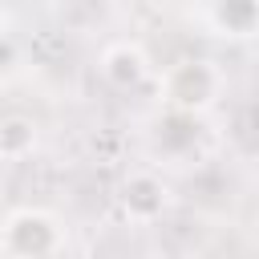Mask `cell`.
Returning <instances> with one entry per match:
<instances>
[{"instance_id": "6da1fadb", "label": "cell", "mask_w": 259, "mask_h": 259, "mask_svg": "<svg viewBox=\"0 0 259 259\" xmlns=\"http://www.w3.org/2000/svg\"><path fill=\"white\" fill-rule=\"evenodd\" d=\"M223 89H227V77L210 57H182L162 73V101L178 117H198L214 109Z\"/></svg>"}, {"instance_id": "7a4b0ae2", "label": "cell", "mask_w": 259, "mask_h": 259, "mask_svg": "<svg viewBox=\"0 0 259 259\" xmlns=\"http://www.w3.org/2000/svg\"><path fill=\"white\" fill-rule=\"evenodd\" d=\"M0 251L8 259H57L65 251V227L45 206H16L0 223Z\"/></svg>"}, {"instance_id": "3957f363", "label": "cell", "mask_w": 259, "mask_h": 259, "mask_svg": "<svg viewBox=\"0 0 259 259\" xmlns=\"http://www.w3.org/2000/svg\"><path fill=\"white\" fill-rule=\"evenodd\" d=\"M170 202H174V190H170V182H166L162 174H154V170H134V174H125V182H121V190H117L121 214H125L130 223H138V227L158 223V219L170 210Z\"/></svg>"}, {"instance_id": "277c9868", "label": "cell", "mask_w": 259, "mask_h": 259, "mask_svg": "<svg viewBox=\"0 0 259 259\" xmlns=\"http://www.w3.org/2000/svg\"><path fill=\"white\" fill-rule=\"evenodd\" d=\"M194 20H202L210 36L251 40L259 36V0H214V4L194 8Z\"/></svg>"}, {"instance_id": "5b68a950", "label": "cell", "mask_w": 259, "mask_h": 259, "mask_svg": "<svg viewBox=\"0 0 259 259\" xmlns=\"http://www.w3.org/2000/svg\"><path fill=\"white\" fill-rule=\"evenodd\" d=\"M97 69H101L105 85H113V89L130 93V89H138V85L150 77V57H146V49H142L138 40L121 36V40H109V45L101 49Z\"/></svg>"}, {"instance_id": "8992f818", "label": "cell", "mask_w": 259, "mask_h": 259, "mask_svg": "<svg viewBox=\"0 0 259 259\" xmlns=\"http://www.w3.org/2000/svg\"><path fill=\"white\" fill-rule=\"evenodd\" d=\"M36 142H40V130H36L32 117H24V113L0 117V158H4V162H24V158H32Z\"/></svg>"}, {"instance_id": "52a82bcc", "label": "cell", "mask_w": 259, "mask_h": 259, "mask_svg": "<svg viewBox=\"0 0 259 259\" xmlns=\"http://www.w3.org/2000/svg\"><path fill=\"white\" fill-rule=\"evenodd\" d=\"M16 65H20V49L8 32H0V73H12Z\"/></svg>"}]
</instances>
